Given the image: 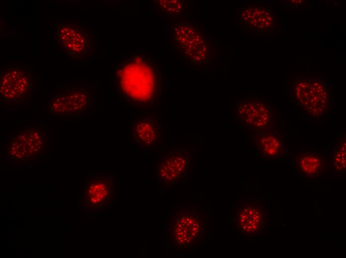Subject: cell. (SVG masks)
Segmentation results:
<instances>
[{"label":"cell","instance_id":"4fadbf2b","mask_svg":"<svg viewBox=\"0 0 346 258\" xmlns=\"http://www.w3.org/2000/svg\"><path fill=\"white\" fill-rule=\"evenodd\" d=\"M296 169L304 177L315 178L325 168V161L318 153L305 151L299 153L295 158Z\"/></svg>","mask_w":346,"mask_h":258},{"label":"cell","instance_id":"3957f363","mask_svg":"<svg viewBox=\"0 0 346 258\" xmlns=\"http://www.w3.org/2000/svg\"><path fill=\"white\" fill-rule=\"evenodd\" d=\"M204 223L199 212L193 208H184L175 216L173 240L178 248L197 247L201 240Z\"/></svg>","mask_w":346,"mask_h":258},{"label":"cell","instance_id":"9c48e42d","mask_svg":"<svg viewBox=\"0 0 346 258\" xmlns=\"http://www.w3.org/2000/svg\"><path fill=\"white\" fill-rule=\"evenodd\" d=\"M238 212V227L243 234L254 236L263 229L265 216L259 202H243Z\"/></svg>","mask_w":346,"mask_h":258},{"label":"cell","instance_id":"8992f818","mask_svg":"<svg viewBox=\"0 0 346 258\" xmlns=\"http://www.w3.org/2000/svg\"><path fill=\"white\" fill-rule=\"evenodd\" d=\"M31 77L24 69H7L2 73L0 78V96L9 103L19 102L30 95Z\"/></svg>","mask_w":346,"mask_h":258},{"label":"cell","instance_id":"30bf717a","mask_svg":"<svg viewBox=\"0 0 346 258\" xmlns=\"http://www.w3.org/2000/svg\"><path fill=\"white\" fill-rule=\"evenodd\" d=\"M161 129V124L154 116H147L138 120L132 129L136 145L143 148L155 146L160 139Z\"/></svg>","mask_w":346,"mask_h":258},{"label":"cell","instance_id":"e0dca14e","mask_svg":"<svg viewBox=\"0 0 346 258\" xmlns=\"http://www.w3.org/2000/svg\"><path fill=\"white\" fill-rule=\"evenodd\" d=\"M346 133L339 138L333 152V165L339 173L346 172Z\"/></svg>","mask_w":346,"mask_h":258},{"label":"cell","instance_id":"52a82bcc","mask_svg":"<svg viewBox=\"0 0 346 258\" xmlns=\"http://www.w3.org/2000/svg\"><path fill=\"white\" fill-rule=\"evenodd\" d=\"M239 120L251 129L262 130L273 129L272 109L261 101H242L237 105Z\"/></svg>","mask_w":346,"mask_h":258},{"label":"cell","instance_id":"2e32d148","mask_svg":"<svg viewBox=\"0 0 346 258\" xmlns=\"http://www.w3.org/2000/svg\"><path fill=\"white\" fill-rule=\"evenodd\" d=\"M63 29L66 34H62L65 37L60 38L62 42L67 45L70 42L67 49L73 51L74 54H83L87 45L86 33L76 25L66 26Z\"/></svg>","mask_w":346,"mask_h":258},{"label":"cell","instance_id":"ac0fdd59","mask_svg":"<svg viewBox=\"0 0 346 258\" xmlns=\"http://www.w3.org/2000/svg\"><path fill=\"white\" fill-rule=\"evenodd\" d=\"M158 6L163 12L170 15H176L184 10V3L182 0H160Z\"/></svg>","mask_w":346,"mask_h":258},{"label":"cell","instance_id":"7c38bea8","mask_svg":"<svg viewBox=\"0 0 346 258\" xmlns=\"http://www.w3.org/2000/svg\"><path fill=\"white\" fill-rule=\"evenodd\" d=\"M241 21L251 29L263 31L272 24V15L263 6L246 7L241 10Z\"/></svg>","mask_w":346,"mask_h":258},{"label":"cell","instance_id":"7a4b0ae2","mask_svg":"<svg viewBox=\"0 0 346 258\" xmlns=\"http://www.w3.org/2000/svg\"><path fill=\"white\" fill-rule=\"evenodd\" d=\"M173 37L184 56L193 65L207 62L208 46L203 32L193 23L179 22L173 28Z\"/></svg>","mask_w":346,"mask_h":258},{"label":"cell","instance_id":"5bb4252c","mask_svg":"<svg viewBox=\"0 0 346 258\" xmlns=\"http://www.w3.org/2000/svg\"><path fill=\"white\" fill-rule=\"evenodd\" d=\"M11 138H15L26 144V148L30 149L29 156L33 157V155L37 152L41 154L43 151L41 150L42 146L45 147L46 140L44 134L37 127L29 126L26 129H20L11 135Z\"/></svg>","mask_w":346,"mask_h":258},{"label":"cell","instance_id":"6da1fadb","mask_svg":"<svg viewBox=\"0 0 346 258\" xmlns=\"http://www.w3.org/2000/svg\"><path fill=\"white\" fill-rule=\"evenodd\" d=\"M115 78L118 90L131 103H149L158 96L159 77L152 70L127 69L118 73Z\"/></svg>","mask_w":346,"mask_h":258},{"label":"cell","instance_id":"9a60e30c","mask_svg":"<svg viewBox=\"0 0 346 258\" xmlns=\"http://www.w3.org/2000/svg\"><path fill=\"white\" fill-rule=\"evenodd\" d=\"M63 95L69 114H81L89 106L90 95L84 87L78 86L67 89Z\"/></svg>","mask_w":346,"mask_h":258},{"label":"cell","instance_id":"5b68a950","mask_svg":"<svg viewBox=\"0 0 346 258\" xmlns=\"http://www.w3.org/2000/svg\"><path fill=\"white\" fill-rule=\"evenodd\" d=\"M189 154L185 148L164 153L157 167V181L166 186L176 184L188 172Z\"/></svg>","mask_w":346,"mask_h":258},{"label":"cell","instance_id":"8fae6325","mask_svg":"<svg viewBox=\"0 0 346 258\" xmlns=\"http://www.w3.org/2000/svg\"><path fill=\"white\" fill-rule=\"evenodd\" d=\"M255 144L258 150L266 158H279L286 152L283 136L276 133L273 129L256 130Z\"/></svg>","mask_w":346,"mask_h":258},{"label":"cell","instance_id":"277c9868","mask_svg":"<svg viewBox=\"0 0 346 258\" xmlns=\"http://www.w3.org/2000/svg\"><path fill=\"white\" fill-rule=\"evenodd\" d=\"M318 80L297 81L294 88V98L305 112L313 118H319L326 113L328 104V90Z\"/></svg>","mask_w":346,"mask_h":258},{"label":"cell","instance_id":"ba28073f","mask_svg":"<svg viewBox=\"0 0 346 258\" xmlns=\"http://www.w3.org/2000/svg\"><path fill=\"white\" fill-rule=\"evenodd\" d=\"M83 196L86 208L103 207L111 200L113 182L109 176H95L86 179Z\"/></svg>","mask_w":346,"mask_h":258}]
</instances>
